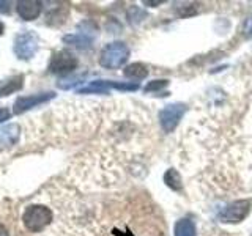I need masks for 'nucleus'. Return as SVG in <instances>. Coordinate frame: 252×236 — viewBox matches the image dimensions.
Returning a JSON list of instances; mask_svg holds the SVG:
<instances>
[{"instance_id": "obj_5", "label": "nucleus", "mask_w": 252, "mask_h": 236, "mask_svg": "<svg viewBox=\"0 0 252 236\" xmlns=\"http://www.w3.org/2000/svg\"><path fill=\"white\" fill-rule=\"evenodd\" d=\"M79 61L69 51H57L51 59L49 71L54 74H69L77 68Z\"/></svg>"}, {"instance_id": "obj_7", "label": "nucleus", "mask_w": 252, "mask_h": 236, "mask_svg": "<svg viewBox=\"0 0 252 236\" xmlns=\"http://www.w3.org/2000/svg\"><path fill=\"white\" fill-rule=\"evenodd\" d=\"M55 96L52 91H47V93H38V94H32V96H21L16 99L14 102V114H24L27 110L33 109L38 104H43V102L49 101Z\"/></svg>"}, {"instance_id": "obj_8", "label": "nucleus", "mask_w": 252, "mask_h": 236, "mask_svg": "<svg viewBox=\"0 0 252 236\" xmlns=\"http://www.w3.org/2000/svg\"><path fill=\"white\" fill-rule=\"evenodd\" d=\"M41 8H43V3L36 2V0H19V2L16 3V11H18V14L26 21L38 19L39 14H41Z\"/></svg>"}, {"instance_id": "obj_13", "label": "nucleus", "mask_w": 252, "mask_h": 236, "mask_svg": "<svg viewBox=\"0 0 252 236\" xmlns=\"http://www.w3.org/2000/svg\"><path fill=\"white\" fill-rule=\"evenodd\" d=\"M123 74L131 79H144L148 74V68L144 65V63H132V65L125 68Z\"/></svg>"}, {"instance_id": "obj_18", "label": "nucleus", "mask_w": 252, "mask_h": 236, "mask_svg": "<svg viewBox=\"0 0 252 236\" xmlns=\"http://www.w3.org/2000/svg\"><path fill=\"white\" fill-rule=\"evenodd\" d=\"M244 35L248 38H252V16L246 21V24H244Z\"/></svg>"}, {"instance_id": "obj_4", "label": "nucleus", "mask_w": 252, "mask_h": 236, "mask_svg": "<svg viewBox=\"0 0 252 236\" xmlns=\"http://www.w3.org/2000/svg\"><path fill=\"white\" fill-rule=\"evenodd\" d=\"M185 112H186V104H183V102H175V104L165 106L159 112V123L162 131L172 132L178 126Z\"/></svg>"}, {"instance_id": "obj_6", "label": "nucleus", "mask_w": 252, "mask_h": 236, "mask_svg": "<svg viewBox=\"0 0 252 236\" xmlns=\"http://www.w3.org/2000/svg\"><path fill=\"white\" fill-rule=\"evenodd\" d=\"M251 211V200H236L220 211L219 219L220 222L227 224H238L241 220L246 219V216Z\"/></svg>"}, {"instance_id": "obj_9", "label": "nucleus", "mask_w": 252, "mask_h": 236, "mask_svg": "<svg viewBox=\"0 0 252 236\" xmlns=\"http://www.w3.org/2000/svg\"><path fill=\"white\" fill-rule=\"evenodd\" d=\"M19 136V126L18 124H6L0 129V148L11 147L16 144Z\"/></svg>"}, {"instance_id": "obj_21", "label": "nucleus", "mask_w": 252, "mask_h": 236, "mask_svg": "<svg viewBox=\"0 0 252 236\" xmlns=\"http://www.w3.org/2000/svg\"><path fill=\"white\" fill-rule=\"evenodd\" d=\"M0 11H2V13L10 11V8H8V2H0Z\"/></svg>"}, {"instance_id": "obj_15", "label": "nucleus", "mask_w": 252, "mask_h": 236, "mask_svg": "<svg viewBox=\"0 0 252 236\" xmlns=\"http://www.w3.org/2000/svg\"><path fill=\"white\" fill-rule=\"evenodd\" d=\"M89 93H109V81H93L84 88H79V94H89Z\"/></svg>"}, {"instance_id": "obj_1", "label": "nucleus", "mask_w": 252, "mask_h": 236, "mask_svg": "<svg viewBox=\"0 0 252 236\" xmlns=\"http://www.w3.org/2000/svg\"><path fill=\"white\" fill-rule=\"evenodd\" d=\"M54 212L51 208L43 206V205H30L26 208L22 216V222L26 228L32 233H38L52 222Z\"/></svg>"}, {"instance_id": "obj_17", "label": "nucleus", "mask_w": 252, "mask_h": 236, "mask_svg": "<svg viewBox=\"0 0 252 236\" xmlns=\"http://www.w3.org/2000/svg\"><path fill=\"white\" fill-rule=\"evenodd\" d=\"M169 85V81H153V82H150L147 87H145V91H156V90H161L164 88V87H167Z\"/></svg>"}, {"instance_id": "obj_22", "label": "nucleus", "mask_w": 252, "mask_h": 236, "mask_svg": "<svg viewBox=\"0 0 252 236\" xmlns=\"http://www.w3.org/2000/svg\"><path fill=\"white\" fill-rule=\"evenodd\" d=\"M161 3H164L162 0H159V2H158V0L156 2H144V5H161Z\"/></svg>"}, {"instance_id": "obj_20", "label": "nucleus", "mask_w": 252, "mask_h": 236, "mask_svg": "<svg viewBox=\"0 0 252 236\" xmlns=\"http://www.w3.org/2000/svg\"><path fill=\"white\" fill-rule=\"evenodd\" d=\"M0 236H10V232H8L6 225L3 224H0Z\"/></svg>"}, {"instance_id": "obj_23", "label": "nucleus", "mask_w": 252, "mask_h": 236, "mask_svg": "<svg viewBox=\"0 0 252 236\" xmlns=\"http://www.w3.org/2000/svg\"><path fill=\"white\" fill-rule=\"evenodd\" d=\"M3 29H5V27H3V22H2V21H0V35H2V33H3Z\"/></svg>"}, {"instance_id": "obj_3", "label": "nucleus", "mask_w": 252, "mask_h": 236, "mask_svg": "<svg viewBox=\"0 0 252 236\" xmlns=\"http://www.w3.org/2000/svg\"><path fill=\"white\" fill-rule=\"evenodd\" d=\"M39 39L33 31H22L14 39V52L19 59L29 60L32 59L38 51Z\"/></svg>"}, {"instance_id": "obj_14", "label": "nucleus", "mask_w": 252, "mask_h": 236, "mask_svg": "<svg viewBox=\"0 0 252 236\" xmlns=\"http://www.w3.org/2000/svg\"><path fill=\"white\" fill-rule=\"evenodd\" d=\"M164 183L170 187L172 191H181L183 189V183H181V177L175 169H169L164 175Z\"/></svg>"}, {"instance_id": "obj_19", "label": "nucleus", "mask_w": 252, "mask_h": 236, "mask_svg": "<svg viewBox=\"0 0 252 236\" xmlns=\"http://www.w3.org/2000/svg\"><path fill=\"white\" fill-rule=\"evenodd\" d=\"M8 118H10V110L5 107H0V123L8 120Z\"/></svg>"}, {"instance_id": "obj_16", "label": "nucleus", "mask_w": 252, "mask_h": 236, "mask_svg": "<svg viewBox=\"0 0 252 236\" xmlns=\"http://www.w3.org/2000/svg\"><path fill=\"white\" fill-rule=\"evenodd\" d=\"M79 81H81V77H66V79H60L57 85H59V88L68 90V88H71L73 85H76Z\"/></svg>"}, {"instance_id": "obj_11", "label": "nucleus", "mask_w": 252, "mask_h": 236, "mask_svg": "<svg viewBox=\"0 0 252 236\" xmlns=\"http://www.w3.org/2000/svg\"><path fill=\"white\" fill-rule=\"evenodd\" d=\"M173 236H197L194 222L189 219H180L173 227Z\"/></svg>"}, {"instance_id": "obj_10", "label": "nucleus", "mask_w": 252, "mask_h": 236, "mask_svg": "<svg viewBox=\"0 0 252 236\" xmlns=\"http://www.w3.org/2000/svg\"><path fill=\"white\" fill-rule=\"evenodd\" d=\"M22 85H24V76H21V74L6 79L3 84H0V98L8 96V94H11L14 91L21 90Z\"/></svg>"}, {"instance_id": "obj_2", "label": "nucleus", "mask_w": 252, "mask_h": 236, "mask_svg": "<svg viewBox=\"0 0 252 236\" xmlns=\"http://www.w3.org/2000/svg\"><path fill=\"white\" fill-rule=\"evenodd\" d=\"M129 59V47L122 41L109 43L102 47L99 55V65L107 69H117L125 65Z\"/></svg>"}, {"instance_id": "obj_12", "label": "nucleus", "mask_w": 252, "mask_h": 236, "mask_svg": "<svg viewBox=\"0 0 252 236\" xmlns=\"http://www.w3.org/2000/svg\"><path fill=\"white\" fill-rule=\"evenodd\" d=\"M63 41L65 43H69L76 47H81V49H85V47H89L92 44V39L90 36L85 33V31H79L76 35H66L63 38Z\"/></svg>"}]
</instances>
